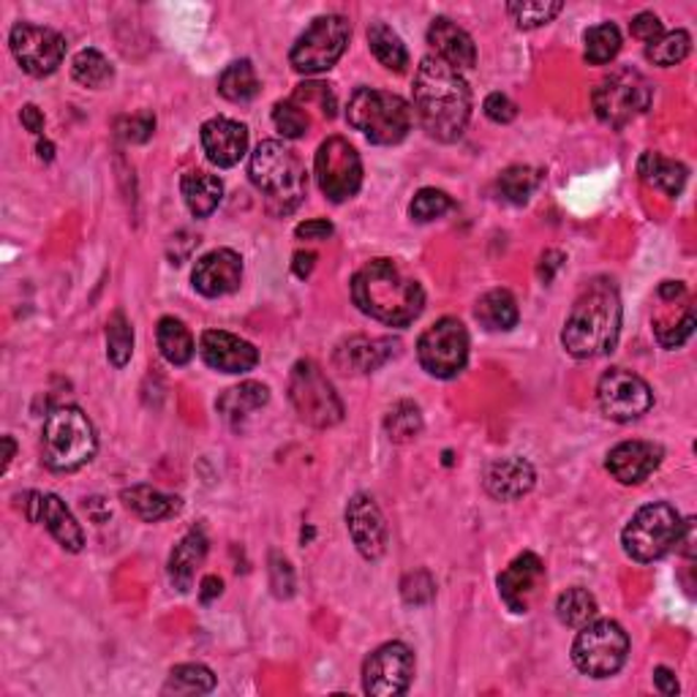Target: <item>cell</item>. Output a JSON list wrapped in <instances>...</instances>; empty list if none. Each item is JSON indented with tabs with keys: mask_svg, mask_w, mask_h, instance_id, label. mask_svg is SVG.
<instances>
[{
	"mask_svg": "<svg viewBox=\"0 0 697 697\" xmlns=\"http://www.w3.org/2000/svg\"><path fill=\"white\" fill-rule=\"evenodd\" d=\"M132 354L134 330L132 324H128L126 313L115 311L110 317V322H106V357H110V363L115 365V368H123V365H128Z\"/></svg>",
	"mask_w": 697,
	"mask_h": 697,
	"instance_id": "obj_42",
	"label": "cell"
},
{
	"mask_svg": "<svg viewBox=\"0 0 697 697\" xmlns=\"http://www.w3.org/2000/svg\"><path fill=\"white\" fill-rule=\"evenodd\" d=\"M270 401V390L262 381H243L238 387H229L221 398H218V414L227 420L229 425H240L251 412L262 409Z\"/></svg>",
	"mask_w": 697,
	"mask_h": 697,
	"instance_id": "obj_30",
	"label": "cell"
},
{
	"mask_svg": "<svg viewBox=\"0 0 697 697\" xmlns=\"http://www.w3.org/2000/svg\"><path fill=\"white\" fill-rule=\"evenodd\" d=\"M9 47L22 71H27L31 77L53 75L66 58V38L53 27L31 25V22H20L11 27Z\"/></svg>",
	"mask_w": 697,
	"mask_h": 697,
	"instance_id": "obj_14",
	"label": "cell"
},
{
	"mask_svg": "<svg viewBox=\"0 0 697 697\" xmlns=\"http://www.w3.org/2000/svg\"><path fill=\"white\" fill-rule=\"evenodd\" d=\"M475 317L491 333H507L518 324V302L507 289H493L477 300Z\"/></svg>",
	"mask_w": 697,
	"mask_h": 697,
	"instance_id": "obj_31",
	"label": "cell"
},
{
	"mask_svg": "<svg viewBox=\"0 0 697 697\" xmlns=\"http://www.w3.org/2000/svg\"><path fill=\"white\" fill-rule=\"evenodd\" d=\"M207 556V537L202 528H191L178 545H174L170 556V581L180 594L191 592L194 586V575L199 564Z\"/></svg>",
	"mask_w": 697,
	"mask_h": 697,
	"instance_id": "obj_27",
	"label": "cell"
},
{
	"mask_svg": "<svg viewBox=\"0 0 697 697\" xmlns=\"http://www.w3.org/2000/svg\"><path fill=\"white\" fill-rule=\"evenodd\" d=\"M654 333H656V341H660L665 348H676L687 344L689 335L695 333V313L687 308L678 322H656Z\"/></svg>",
	"mask_w": 697,
	"mask_h": 697,
	"instance_id": "obj_49",
	"label": "cell"
},
{
	"mask_svg": "<svg viewBox=\"0 0 697 697\" xmlns=\"http://www.w3.org/2000/svg\"><path fill=\"white\" fill-rule=\"evenodd\" d=\"M418 359L436 379H455L469 363V333L464 322L447 317L425 330L418 341Z\"/></svg>",
	"mask_w": 697,
	"mask_h": 697,
	"instance_id": "obj_12",
	"label": "cell"
},
{
	"mask_svg": "<svg viewBox=\"0 0 697 697\" xmlns=\"http://www.w3.org/2000/svg\"><path fill=\"white\" fill-rule=\"evenodd\" d=\"M449 207H453V199H449L444 191L423 188L418 191V196H414L412 205H409V213H412V218L418 224H429L434 221V218H442Z\"/></svg>",
	"mask_w": 697,
	"mask_h": 697,
	"instance_id": "obj_46",
	"label": "cell"
},
{
	"mask_svg": "<svg viewBox=\"0 0 697 697\" xmlns=\"http://www.w3.org/2000/svg\"><path fill=\"white\" fill-rule=\"evenodd\" d=\"M638 172L640 178L645 180L649 185H654V188L665 191V194L671 196H678L684 191V185H687V167L678 164V161L673 159H665V156L654 153V150H649V153L640 156L638 161Z\"/></svg>",
	"mask_w": 697,
	"mask_h": 697,
	"instance_id": "obj_32",
	"label": "cell"
},
{
	"mask_svg": "<svg viewBox=\"0 0 697 697\" xmlns=\"http://www.w3.org/2000/svg\"><path fill=\"white\" fill-rule=\"evenodd\" d=\"M199 354L213 370H221V374H245L260 363V352L254 344L232 333H224V330L202 333Z\"/></svg>",
	"mask_w": 697,
	"mask_h": 697,
	"instance_id": "obj_21",
	"label": "cell"
},
{
	"mask_svg": "<svg viewBox=\"0 0 697 697\" xmlns=\"http://www.w3.org/2000/svg\"><path fill=\"white\" fill-rule=\"evenodd\" d=\"M346 528L354 548L368 561H376L387 550V523L379 504L368 493H357L346 504Z\"/></svg>",
	"mask_w": 697,
	"mask_h": 697,
	"instance_id": "obj_18",
	"label": "cell"
},
{
	"mask_svg": "<svg viewBox=\"0 0 697 697\" xmlns=\"http://www.w3.org/2000/svg\"><path fill=\"white\" fill-rule=\"evenodd\" d=\"M295 235L300 240H328L333 235V224L328 218H313V221L297 224Z\"/></svg>",
	"mask_w": 697,
	"mask_h": 697,
	"instance_id": "obj_54",
	"label": "cell"
},
{
	"mask_svg": "<svg viewBox=\"0 0 697 697\" xmlns=\"http://www.w3.org/2000/svg\"><path fill=\"white\" fill-rule=\"evenodd\" d=\"M221 589H224V583H221V578H216V575H207L205 581H202V589H199V599L202 603H213V599L216 597H221Z\"/></svg>",
	"mask_w": 697,
	"mask_h": 697,
	"instance_id": "obj_59",
	"label": "cell"
},
{
	"mask_svg": "<svg viewBox=\"0 0 697 697\" xmlns=\"http://www.w3.org/2000/svg\"><path fill=\"white\" fill-rule=\"evenodd\" d=\"M289 401L297 418L313 429H333L344 420V403L333 381L313 359H300L289 374Z\"/></svg>",
	"mask_w": 697,
	"mask_h": 697,
	"instance_id": "obj_8",
	"label": "cell"
},
{
	"mask_svg": "<svg viewBox=\"0 0 697 697\" xmlns=\"http://www.w3.org/2000/svg\"><path fill=\"white\" fill-rule=\"evenodd\" d=\"M313 262H317V254H311V251H297L295 254V262H292V270H295L297 278H308V275L313 273Z\"/></svg>",
	"mask_w": 697,
	"mask_h": 697,
	"instance_id": "obj_58",
	"label": "cell"
},
{
	"mask_svg": "<svg viewBox=\"0 0 697 697\" xmlns=\"http://www.w3.org/2000/svg\"><path fill=\"white\" fill-rule=\"evenodd\" d=\"M156 339H159V348L164 354L167 363L172 365H185L194 357V339H191L188 328H185L180 319L164 317L156 330Z\"/></svg>",
	"mask_w": 697,
	"mask_h": 697,
	"instance_id": "obj_34",
	"label": "cell"
},
{
	"mask_svg": "<svg viewBox=\"0 0 697 697\" xmlns=\"http://www.w3.org/2000/svg\"><path fill=\"white\" fill-rule=\"evenodd\" d=\"M537 482V471L526 458H499L488 466L485 471V488L493 499L499 502H515V499L526 496Z\"/></svg>",
	"mask_w": 697,
	"mask_h": 697,
	"instance_id": "obj_24",
	"label": "cell"
},
{
	"mask_svg": "<svg viewBox=\"0 0 697 697\" xmlns=\"http://www.w3.org/2000/svg\"><path fill=\"white\" fill-rule=\"evenodd\" d=\"M270 575H273L275 597L281 599L292 597V592H295V572H292L289 561H286L284 556L278 553L270 556Z\"/></svg>",
	"mask_w": 697,
	"mask_h": 697,
	"instance_id": "obj_50",
	"label": "cell"
},
{
	"mask_svg": "<svg viewBox=\"0 0 697 697\" xmlns=\"http://www.w3.org/2000/svg\"><path fill=\"white\" fill-rule=\"evenodd\" d=\"M368 44H370V53L376 55V60H379L385 69L398 71V75L407 71L409 66L407 44L401 42V36H398L390 25H385V22H370Z\"/></svg>",
	"mask_w": 697,
	"mask_h": 697,
	"instance_id": "obj_33",
	"label": "cell"
},
{
	"mask_svg": "<svg viewBox=\"0 0 697 697\" xmlns=\"http://www.w3.org/2000/svg\"><path fill=\"white\" fill-rule=\"evenodd\" d=\"M414 112L420 126L438 142H455L471 115V90L458 69L436 55L423 58L414 75Z\"/></svg>",
	"mask_w": 697,
	"mask_h": 697,
	"instance_id": "obj_1",
	"label": "cell"
},
{
	"mask_svg": "<svg viewBox=\"0 0 697 697\" xmlns=\"http://www.w3.org/2000/svg\"><path fill=\"white\" fill-rule=\"evenodd\" d=\"M561 9H564V3H559V0H515V3H507V14L523 31L548 25L556 14H561Z\"/></svg>",
	"mask_w": 697,
	"mask_h": 697,
	"instance_id": "obj_43",
	"label": "cell"
},
{
	"mask_svg": "<svg viewBox=\"0 0 697 697\" xmlns=\"http://www.w3.org/2000/svg\"><path fill=\"white\" fill-rule=\"evenodd\" d=\"M218 93L227 101H235V104H245V101L254 99L260 93V80H256L251 60H235V64H229L224 69L221 80H218Z\"/></svg>",
	"mask_w": 697,
	"mask_h": 697,
	"instance_id": "obj_35",
	"label": "cell"
},
{
	"mask_svg": "<svg viewBox=\"0 0 697 697\" xmlns=\"http://www.w3.org/2000/svg\"><path fill=\"white\" fill-rule=\"evenodd\" d=\"M684 295V284L682 281H665V284L660 286V297L662 300H673V297Z\"/></svg>",
	"mask_w": 697,
	"mask_h": 697,
	"instance_id": "obj_60",
	"label": "cell"
},
{
	"mask_svg": "<svg viewBox=\"0 0 697 697\" xmlns=\"http://www.w3.org/2000/svg\"><path fill=\"white\" fill-rule=\"evenodd\" d=\"M539 180H542V174L532 170V167H510V170L499 174L496 188L502 199L510 202V205H526L528 196L537 191Z\"/></svg>",
	"mask_w": 697,
	"mask_h": 697,
	"instance_id": "obj_39",
	"label": "cell"
},
{
	"mask_svg": "<svg viewBox=\"0 0 697 697\" xmlns=\"http://www.w3.org/2000/svg\"><path fill=\"white\" fill-rule=\"evenodd\" d=\"M499 597L513 613H528L534 597L545 583V564L539 556L521 553L507 570L499 575Z\"/></svg>",
	"mask_w": 697,
	"mask_h": 697,
	"instance_id": "obj_19",
	"label": "cell"
},
{
	"mask_svg": "<svg viewBox=\"0 0 697 697\" xmlns=\"http://www.w3.org/2000/svg\"><path fill=\"white\" fill-rule=\"evenodd\" d=\"M482 110H485V115L491 117L493 123H513L515 115H518V106H515L504 93L488 95L485 104H482Z\"/></svg>",
	"mask_w": 697,
	"mask_h": 697,
	"instance_id": "obj_53",
	"label": "cell"
},
{
	"mask_svg": "<svg viewBox=\"0 0 697 697\" xmlns=\"http://www.w3.org/2000/svg\"><path fill=\"white\" fill-rule=\"evenodd\" d=\"M401 597L407 605H414V608H423V605L434 603L436 597V583L434 578L425 570L409 572L401 581Z\"/></svg>",
	"mask_w": 697,
	"mask_h": 697,
	"instance_id": "obj_47",
	"label": "cell"
},
{
	"mask_svg": "<svg viewBox=\"0 0 697 697\" xmlns=\"http://www.w3.org/2000/svg\"><path fill=\"white\" fill-rule=\"evenodd\" d=\"M385 431L396 444L414 442V438L420 436V431H423V412H420L418 403L398 401L396 407L387 412Z\"/></svg>",
	"mask_w": 697,
	"mask_h": 697,
	"instance_id": "obj_37",
	"label": "cell"
},
{
	"mask_svg": "<svg viewBox=\"0 0 697 697\" xmlns=\"http://www.w3.org/2000/svg\"><path fill=\"white\" fill-rule=\"evenodd\" d=\"M682 526V515L671 504H645L632 515V521L621 532L624 553L629 559L640 561V564H651V561L662 559V556H667L676 548Z\"/></svg>",
	"mask_w": 697,
	"mask_h": 697,
	"instance_id": "obj_7",
	"label": "cell"
},
{
	"mask_svg": "<svg viewBox=\"0 0 697 697\" xmlns=\"http://www.w3.org/2000/svg\"><path fill=\"white\" fill-rule=\"evenodd\" d=\"M352 300L365 317L390 328H409L425 308V292L390 260H374L352 278Z\"/></svg>",
	"mask_w": 697,
	"mask_h": 697,
	"instance_id": "obj_2",
	"label": "cell"
},
{
	"mask_svg": "<svg viewBox=\"0 0 697 697\" xmlns=\"http://www.w3.org/2000/svg\"><path fill=\"white\" fill-rule=\"evenodd\" d=\"M654 684L662 695H678V682L676 676H673V671H667V667H656Z\"/></svg>",
	"mask_w": 697,
	"mask_h": 697,
	"instance_id": "obj_57",
	"label": "cell"
},
{
	"mask_svg": "<svg viewBox=\"0 0 697 697\" xmlns=\"http://www.w3.org/2000/svg\"><path fill=\"white\" fill-rule=\"evenodd\" d=\"M317 183L330 202L352 199L363 185V161L344 137H330L317 150Z\"/></svg>",
	"mask_w": 697,
	"mask_h": 697,
	"instance_id": "obj_13",
	"label": "cell"
},
{
	"mask_svg": "<svg viewBox=\"0 0 697 697\" xmlns=\"http://www.w3.org/2000/svg\"><path fill=\"white\" fill-rule=\"evenodd\" d=\"M25 518L31 523H44L47 532L53 534L55 542L60 545L69 553H80L85 548V534L82 526L77 523L71 510L66 507L64 499L55 496V493H25Z\"/></svg>",
	"mask_w": 697,
	"mask_h": 697,
	"instance_id": "obj_17",
	"label": "cell"
},
{
	"mask_svg": "<svg viewBox=\"0 0 697 697\" xmlns=\"http://www.w3.org/2000/svg\"><path fill=\"white\" fill-rule=\"evenodd\" d=\"M594 112L613 128H624L651 104V82L635 69H618L599 82L592 95Z\"/></svg>",
	"mask_w": 697,
	"mask_h": 697,
	"instance_id": "obj_11",
	"label": "cell"
},
{
	"mask_svg": "<svg viewBox=\"0 0 697 697\" xmlns=\"http://www.w3.org/2000/svg\"><path fill=\"white\" fill-rule=\"evenodd\" d=\"M346 121L368 142L398 145L412 128V106L401 95L387 93V90L359 88L348 99Z\"/></svg>",
	"mask_w": 697,
	"mask_h": 697,
	"instance_id": "obj_6",
	"label": "cell"
},
{
	"mask_svg": "<svg viewBox=\"0 0 697 697\" xmlns=\"http://www.w3.org/2000/svg\"><path fill=\"white\" fill-rule=\"evenodd\" d=\"M153 128H156V121L150 115L123 117V121L117 123V134H121L126 142H148Z\"/></svg>",
	"mask_w": 697,
	"mask_h": 697,
	"instance_id": "obj_51",
	"label": "cell"
},
{
	"mask_svg": "<svg viewBox=\"0 0 697 697\" xmlns=\"http://www.w3.org/2000/svg\"><path fill=\"white\" fill-rule=\"evenodd\" d=\"M586 60L592 66H605L621 49V33L613 22H603V25H594L586 31Z\"/></svg>",
	"mask_w": 697,
	"mask_h": 697,
	"instance_id": "obj_41",
	"label": "cell"
},
{
	"mask_svg": "<svg viewBox=\"0 0 697 697\" xmlns=\"http://www.w3.org/2000/svg\"><path fill=\"white\" fill-rule=\"evenodd\" d=\"M273 123L286 139L306 137L308 128H311V117H308V112L302 110L300 104H295L292 99L278 101V104L273 106Z\"/></svg>",
	"mask_w": 697,
	"mask_h": 697,
	"instance_id": "obj_45",
	"label": "cell"
},
{
	"mask_svg": "<svg viewBox=\"0 0 697 697\" xmlns=\"http://www.w3.org/2000/svg\"><path fill=\"white\" fill-rule=\"evenodd\" d=\"M629 638L621 624L603 618L581 627V635L572 643V662L581 673L592 678H608L627 662Z\"/></svg>",
	"mask_w": 697,
	"mask_h": 697,
	"instance_id": "obj_9",
	"label": "cell"
},
{
	"mask_svg": "<svg viewBox=\"0 0 697 697\" xmlns=\"http://www.w3.org/2000/svg\"><path fill=\"white\" fill-rule=\"evenodd\" d=\"M22 117V126L27 128L31 134H42L44 132V115L36 104H25L20 112Z\"/></svg>",
	"mask_w": 697,
	"mask_h": 697,
	"instance_id": "obj_56",
	"label": "cell"
},
{
	"mask_svg": "<svg viewBox=\"0 0 697 697\" xmlns=\"http://www.w3.org/2000/svg\"><path fill=\"white\" fill-rule=\"evenodd\" d=\"M3 447H5V455H3V466H0V471H9L11 460H14V438L11 436H3Z\"/></svg>",
	"mask_w": 697,
	"mask_h": 697,
	"instance_id": "obj_61",
	"label": "cell"
},
{
	"mask_svg": "<svg viewBox=\"0 0 697 697\" xmlns=\"http://www.w3.org/2000/svg\"><path fill=\"white\" fill-rule=\"evenodd\" d=\"M561 262H564V254H561V251H545L542 260H539V264H537L539 281L550 284V281H553V275H556V270L561 267Z\"/></svg>",
	"mask_w": 697,
	"mask_h": 697,
	"instance_id": "obj_55",
	"label": "cell"
},
{
	"mask_svg": "<svg viewBox=\"0 0 697 697\" xmlns=\"http://www.w3.org/2000/svg\"><path fill=\"white\" fill-rule=\"evenodd\" d=\"M180 191H183V199L188 205L191 216L207 218L218 205H221L224 196V183L210 172H185L180 180Z\"/></svg>",
	"mask_w": 697,
	"mask_h": 697,
	"instance_id": "obj_29",
	"label": "cell"
},
{
	"mask_svg": "<svg viewBox=\"0 0 697 697\" xmlns=\"http://www.w3.org/2000/svg\"><path fill=\"white\" fill-rule=\"evenodd\" d=\"M99 447L93 423L77 407H58L47 414L42 429L44 464L53 471H77L90 464Z\"/></svg>",
	"mask_w": 697,
	"mask_h": 697,
	"instance_id": "obj_5",
	"label": "cell"
},
{
	"mask_svg": "<svg viewBox=\"0 0 697 697\" xmlns=\"http://www.w3.org/2000/svg\"><path fill=\"white\" fill-rule=\"evenodd\" d=\"M202 148H205L210 164L229 170L240 164L249 150V128L229 117H213L202 126Z\"/></svg>",
	"mask_w": 697,
	"mask_h": 697,
	"instance_id": "obj_22",
	"label": "cell"
},
{
	"mask_svg": "<svg viewBox=\"0 0 697 697\" xmlns=\"http://www.w3.org/2000/svg\"><path fill=\"white\" fill-rule=\"evenodd\" d=\"M292 101L300 104L306 112L308 106H319V112H322L328 121L330 117H335V93L330 90V85H324V82H306V85L295 90Z\"/></svg>",
	"mask_w": 697,
	"mask_h": 697,
	"instance_id": "obj_48",
	"label": "cell"
},
{
	"mask_svg": "<svg viewBox=\"0 0 697 697\" xmlns=\"http://www.w3.org/2000/svg\"><path fill=\"white\" fill-rule=\"evenodd\" d=\"M662 464V447L651 442H621L608 453V471L621 485H638L649 480Z\"/></svg>",
	"mask_w": 697,
	"mask_h": 697,
	"instance_id": "obj_23",
	"label": "cell"
},
{
	"mask_svg": "<svg viewBox=\"0 0 697 697\" xmlns=\"http://www.w3.org/2000/svg\"><path fill=\"white\" fill-rule=\"evenodd\" d=\"M414 678V654L407 643H385L365 660L363 689L374 697H398Z\"/></svg>",
	"mask_w": 697,
	"mask_h": 697,
	"instance_id": "obj_16",
	"label": "cell"
},
{
	"mask_svg": "<svg viewBox=\"0 0 697 697\" xmlns=\"http://www.w3.org/2000/svg\"><path fill=\"white\" fill-rule=\"evenodd\" d=\"M249 174L251 183L267 199V210L275 216L297 210V205L306 199V167L297 159L295 150H289L278 139H264L256 145V150L251 153Z\"/></svg>",
	"mask_w": 697,
	"mask_h": 697,
	"instance_id": "obj_4",
	"label": "cell"
},
{
	"mask_svg": "<svg viewBox=\"0 0 697 697\" xmlns=\"http://www.w3.org/2000/svg\"><path fill=\"white\" fill-rule=\"evenodd\" d=\"M618 333H621L618 292L605 281H597L572 306L561 330V344L575 359H594L616 348Z\"/></svg>",
	"mask_w": 697,
	"mask_h": 697,
	"instance_id": "obj_3",
	"label": "cell"
},
{
	"mask_svg": "<svg viewBox=\"0 0 697 697\" xmlns=\"http://www.w3.org/2000/svg\"><path fill=\"white\" fill-rule=\"evenodd\" d=\"M396 354H398V341L354 335V339H348L339 346V352H335V363H339L344 370H354V374H370V370L390 363Z\"/></svg>",
	"mask_w": 697,
	"mask_h": 697,
	"instance_id": "obj_26",
	"label": "cell"
},
{
	"mask_svg": "<svg viewBox=\"0 0 697 697\" xmlns=\"http://www.w3.org/2000/svg\"><path fill=\"white\" fill-rule=\"evenodd\" d=\"M629 33H632L635 38H640V42L651 44L665 33V27H662L660 16L651 14V11H643V14H638L632 22H629Z\"/></svg>",
	"mask_w": 697,
	"mask_h": 697,
	"instance_id": "obj_52",
	"label": "cell"
},
{
	"mask_svg": "<svg viewBox=\"0 0 697 697\" xmlns=\"http://www.w3.org/2000/svg\"><path fill=\"white\" fill-rule=\"evenodd\" d=\"M597 599L586 589H567L559 599H556V616L561 624L572 629H581L597 618Z\"/></svg>",
	"mask_w": 697,
	"mask_h": 697,
	"instance_id": "obj_36",
	"label": "cell"
},
{
	"mask_svg": "<svg viewBox=\"0 0 697 697\" xmlns=\"http://www.w3.org/2000/svg\"><path fill=\"white\" fill-rule=\"evenodd\" d=\"M216 689V676L205 665H178L172 667L164 684L167 695H207Z\"/></svg>",
	"mask_w": 697,
	"mask_h": 697,
	"instance_id": "obj_38",
	"label": "cell"
},
{
	"mask_svg": "<svg viewBox=\"0 0 697 697\" xmlns=\"http://www.w3.org/2000/svg\"><path fill=\"white\" fill-rule=\"evenodd\" d=\"M191 281H194V289L205 297L232 295L243 281V260L229 249L210 251L194 264Z\"/></svg>",
	"mask_w": 697,
	"mask_h": 697,
	"instance_id": "obj_20",
	"label": "cell"
},
{
	"mask_svg": "<svg viewBox=\"0 0 697 697\" xmlns=\"http://www.w3.org/2000/svg\"><path fill=\"white\" fill-rule=\"evenodd\" d=\"M348 36H352V27L348 20L341 14H324L308 25V31L302 33L295 42L289 53L292 69L300 71V75H319V71H330L341 60V55L346 53Z\"/></svg>",
	"mask_w": 697,
	"mask_h": 697,
	"instance_id": "obj_10",
	"label": "cell"
},
{
	"mask_svg": "<svg viewBox=\"0 0 697 697\" xmlns=\"http://www.w3.org/2000/svg\"><path fill=\"white\" fill-rule=\"evenodd\" d=\"M597 401L613 423H632L643 418L654 403L651 387L627 368H610L597 385Z\"/></svg>",
	"mask_w": 697,
	"mask_h": 697,
	"instance_id": "obj_15",
	"label": "cell"
},
{
	"mask_svg": "<svg viewBox=\"0 0 697 697\" xmlns=\"http://www.w3.org/2000/svg\"><path fill=\"white\" fill-rule=\"evenodd\" d=\"M36 150H38V159H42V161H53V156H55L53 142H47V139H42Z\"/></svg>",
	"mask_w": 697,
	"mask_h": 697,
	"instance_id": "obj_62",
	"label": "cell"
},
{
	"mask_svg": "<svg viewBox=\"0 0 697 697\" xmlns=\"http://www.w3.org/2000/svg\"><path fill=\"white\" fill-rule=\"evenodd\" d=\"M689 49H693V38H689V33L671 31V33H662L656 42H651L649 47H645V58H649L654 66L667 69V66L682 64V60L689 55Z\"/></svg>",
	"mask_w": 697,
	"mask_h": 697,
	"instance_id": "obj_40",
	"label": "cell"
},
{
	"mask_svg": "<svg viewBox=\"0 0 697 697\" xmlns=\"http://www.w3.org/2000/svg\"><path fill=\"white\" fill-rule=\"evenodd\" d=\"M71 77L85 88H101L112 80V64L99 49H82L71 64Z\"/></svg>",
	"mask_w": 697,
	"mask_h": 697,
	"instance_id": "obj_44",
	"label": "cell"
},
{
	"mask_svg": "<svg viewBox=\"0 0 697 697\" xmlns=\"http://www.w3.org/2000/svg\"><path fill=\"white\" fill-rule=\"evenodd\" d=\"M123 507L132 510L137 518H142L145 523H159L167 518H174L180 513V499L178 496H167L159 488L150 485H132L121 493Z\"/></svg>",
	"mask_w": 697,
	"mask_h": 697,
	"instance_id": "obj_28",
	"label": "cell"
},
{
	"mask_svg": "<svg viewBox=\"0 0 697 697\" xmlns=\"http://www.w3.org/2000/svg\"><path fill=\"white\" fill-rule=\"evenodd\" d=\"M429 44L436 49V58L453 69H471L477 64V49L469 33L447 16H436L429 27Z\"/></svg>",
	"mask_w": 697,
	"mask_h": 697,
	"instance_id": "obj_25",
	"label": "cell"
}]
</instances>
